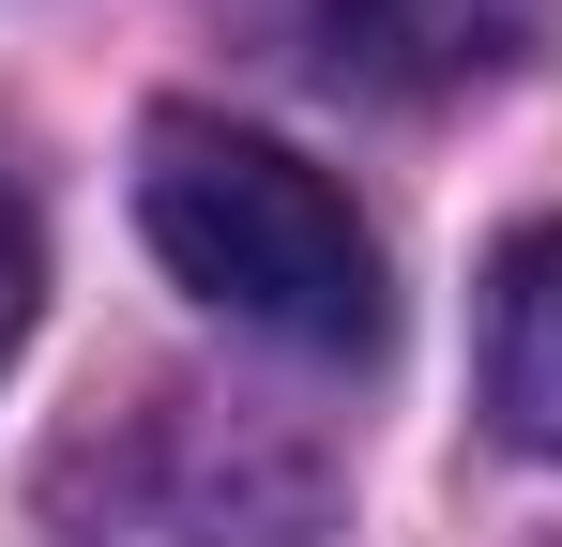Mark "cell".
Segmentation results:
<instances>
[{
    "label": "cell",
    "instance_id": "1",
    "mask_svg": "<svg viewBox=\"0 0 562 547\" xmlns=\"http://www.w3.org/2000/svg\"><path fill=\"white\" fill-rule=\"evenodd\" d=\"M137 228L244 335H289V350H366L380 335V244L289 137H244L213 107H168L137 137Z\"/></svg>",
    "mask_w": 562,
    "mask_h": 547
},
{
    "label": "cell",
    "instance_id": "3",
    "mask_svg": "<svg viewBox=\"0 0 562 547\" xmlns=\"http://www.w3.org/2000/svg\"><path fill=\"white\" fill-rule=\"evenodd\" d=\"M31 289H46V259H31V213L0 198V365H15V335H31Z\"/></svg>",
    "mask_w": 562,
    "mask_h": 547
},
{
    "label": "cell",
    "instance_id": "2",
    "mask_svg": "<svg viewBox=\"0 0 562 547\" xmlns=\"http://www.w3.org/2000/svg\"><path fill=\"white\" fill-rule=\"evenodd\" d=\"M486 411H502V442L562 456V213L517 228L486 274Z\"/></svg>",
    "mask_w": 562,
    "mask_h": 547
}]
</instances>
